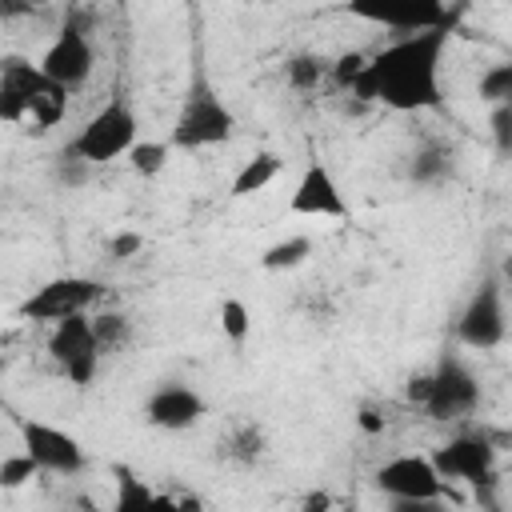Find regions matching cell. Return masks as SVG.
Wrapping results in <instances>:
<instances>
[{"label": "cell", "mask_w": 512, "mask_h": 512, "mask_svg": "<svg viewBox=\"0 0 512 512\" xmlns=\"http://www.w3.org/2000/svg\"><path fill=\"white\" fill-rule=\"evenodd\" d=\"M328 76H332V60L320 56V52H296V56L284 60V80L296 92H316Z\"/></svg>", "instance_id": "cell-19"}, {"label": "cell", "mask_w": 512, "mask_h": 512, "mask_svg": "<svg viewBox=\"0 0 512 512\" xmlns=\"http://www.w3.org/2000/svg\"><path fill=\"white\" fill-rule=\"evenodd\" d=\"M92 332H96V344H100L104 356L120 352V348L132 340V324H128V316H120V312H96V316H92Z\"/></svg>", "instance_id": "cell-22"}, {"label": "cell", "mask_w": 512, "mask_h": 512, "mask_svg": "<svg viewBox=\"0 0 512 512\" xmlns=\"http://www.w3.org/2000/svg\"><path fill=\"white\" fill-rule=\"evenodd\" d=\"M140 140V120H136V108L128 100V92H112L104 100V108H96L84 128L68 140L64 152H72L76 160L84 164H112L120 156H128V148Z\"/></svg>", "instance_id": "cell-4"}, {"label": "cell", "mask_w": 512, "mask_h": 512, "mask_svg": "<svg viewBox=\"0 0 512 512\" xmlns=\"http://www.w3.org/2000/svg\"><path fill=\"white\" fill-rule=\"evenodd\" d=\"M220 332H224V340H232V344H244V340H248L252 316H248V304H244L240 296H224V300H220Z\"/></svg>", "instance_id": "cell-24"}, {"label": "cell", "mask_w": 512, "mask_h": 512, "mask_svg": "<svg viewBox=\"0 0 512 512\" xmlns=\"http://www.w3.org/2000/svg\"><path fill=\"white\" fill-rule=\"evenodd\" d=\"M448 176H452V148H448V144L428 140V144H420V148L408 156V180H412L416 188H436V184H444Z\"/></svg>", "instance_id": "cell-18"}, {"label": "cell", "mask_w": 512, "mask_h": 512, "mask_svg": "<svg viewBox=\"0 0 512 512\" xmlns=\"http://www.w3.org/2000/svg\"><path fill=\"white\" fill-rule=\"evenodd\" d=\"M448 36H452V20L392 40L388 48L368 56V64L360 68V76L352 80L348 92L360 104H384L392 112L440 108L444 104L440 64H444Z\"/></svg>", "instance_id": "cell-1"}, {"label": "cell", "mask_w": 512, "mask_h": 512, "mask_svg": "<svg viewBox=\"0 0 512 512\" xmlns=\"http://www.w3.org/2000/svg\"><path fill=\"white\" fill-rule=\"evenodd\" d=\"M308 256H312V240H308V236H284V240H276L272 248H264L260 268H268V272H288V268H300Z\"/></svg>", "instance_id": "cell-21"}, {"label": "cell", "mask_w": 512, "mask_h": 512, "mask_svg": "<svg viewBox=\"0 0 512 512\" xmlns=\"http://www.w3.org/2000/svg\"><path fill=\"white\" fill-rule=\"evenodd\" d=\"M92 60H96V56H92L88 28H84L80 12H72V16L56 28L52 44L44 48L40 68H44L52 80H60L64 88H80V84L88 80V72H92Z\"/></svg>", "instance_id": "cell-12"}, {"label": "cell", "mask_w": 512, "mask_h": 512, "mask_svg": "<svg viewBox=\"0 0 512 512\" xmlns=\"http://www.w3.org/2000/svg\"><path fill=\"white\" fill-rule=\"evenodd\" d=\"M480 400H484V388H480L476 372H472L460 356L444 352V356L436 360V368L428 372V396H424L420 412H424L428 420L456 424V420L476 416Z\"/></svg>", "instance_id": "cell-5"}, {"label": "cell", "mask_w": 512, "mask_h": 512, "mask_svg": "<svg viewBox=\"0 0 512 512\" xmlns=\"http://www.w3.org/2000/svg\"><path fill=\"white\" fill-rule=\"evenodd\" d=\"M280 168H284V160H280V152H272V148H260V152H252L244 164H240V172L232 176V188H228V196L232 200H244V196H256V192H264L276 176H280Z\"/></svg>", "instance_id": "cell-17"}, {"label": "cell", "mask_w": 512, "mask_h": 512, "mask_svg": "<svg viewBox=\"0 0 512 512\" xmlns=\"http://www.w3.org/2000/svg\"><path fill=\"white\" fill-rule=\"evenodd\" d=\"M40 472V464L20 448V452H8L4 460H0V488L4 492H16V488H24L32 476Z\"/></svg>", "instance_id": "cell-25"}, {"label": "cell", "mask_w": 512, "mask_h": 512, "mask_svg": "<svg viewBox=\"0 0 512 512\" xmlns=\"http://www.w3.org/2000/svg\"><path fill=\"white\" fill-rule=\"evenodd\" d=\"M356 424H360V432L376 436V432H384V424H388V420H384L376 408H360V412H356Z\"/></svg>", "instance_id": "cell-30"}, {"label": "cell", "mask_w": 512, "mask_h": 512, "mask_svg": "<svg viewBox=\"0 0 512 512\" xmlns=\"http://www.w3.org/2000/svg\"><path fill=\"white\" fill-rule=\"evenodd\" d=\"M68 92L60 80H52L40 64L28 56H4L0 60V120L28 124V132H48L60 124L68 108Z\"/></svg>", "instance_id": "cell-2"}, {"label": "cell", "mask_w": 512, "mask_h": 512, "mask_svg": "<svg viewBox=\"0 0 512 512\" xmlns=\"http://www.w3.org/2000/svg\"><path fill=\"white\" fill-rule=\"evenodd\" d=\"M488 128H492L496 152H500V156H512V108H508V104H496V108H492Z\"/></svg>", "instance_id": "cell-27"}, {"label": "cell", "mask_w": 512, "mask_h": 512, "mask_svg": "<svg viewBox=\"0 0 512 512\" xmlns=\"http://www.w3.org/2000/svg\"><path fill=\"white\" fill-rule=\"evenodd\" d=\"M116 476H120V480H116V504H120V508H128V504H152V500H156V492H152V488H144L132 472H124V468H120Z\"/></svg>", "instance_id": "cell-26"}, {"label": "cell", "mask_w": 512, "mask_h": 512, "mask_svg": "<svg viewBox=\"0 0 512 512\" xmlns=\"http://www.w3.org/2000/svg\"><path fill=\"white\" fill-rule=\"evenodd\" d=\"M208 416V400L180 380H164L152 388V396L144 400V420L160 432H184L192 424H200Z\"/></svg>", "instance_id": "cell-14"}, {"label": "cell", "mask_w": 512, "mask_h": 512, "mask_svg": "<svg viewBox=\"0 0 512 512\" xmlns=\"http://www.w3.org/2000/svg\"><path fill=\"white\" fill-rule=\"evenodd\" d=\"M372 480L396 504H432V500L444 496V476L436 472L432 456H416V452H404V456L384 460Z\"/></svg>", "instance_id": "cell-11"}, {"label": "cell", "mask_w": 512, "mask_h": 512, "mask_svg": "<svg viewBox=\"0 0 512 512\" xmlns=\"http://www.w3.org/2000/svg\"><path fill=\"white\" fill-rule=\"evenodd\" d=\"M52 0H0V8H4V16L12 20L16 12H32V8H48Z\"/></svg>", "instance_id": "cell-31"}, {"label": "cell", "mask_w": 512, "mask_h": 512, "mask_svg": "<svg viewBox=\"0 0 512 512\" xmlns=\"http://www.w3.org/2000/svg\"><path fill=\"white\" fill-rule=\"evenodd\" d=\"M500 276H504V284H512V256L504 260V268H500Z\"/></svg>", "instance_id": "cell-32"}, {"label": "cell", "mask_w": 512, "mask_h": 512, "mask_svg": "<svg viewBox=\"0 0 512 512\" xmlns=\"http://www.w3.org/2000/svg\"><path fill=\"white\" fill-rule=\"evenodd\" d=\"M100 296H104V284L96 276H56V280L40 284L20 304V316H28L36 324H60L68 316L92 312V304H100Z\"/></svg>", "instance_id": "cell-8"}, {"label": "cell", "mask_w": 512, "mask_h": 512, "mask_svg": "<svg viewBox=\"0 0 512 512\" xmlns=\"http://www.w3.org/2000/svg\"><path fill=\"white\" fill-rule=\"evenodd\" d=\"M508 336V312H504V284L496 276H484L476 292L468 296L460 320H456V340L472 352H492Z\"/></svg>", "instance_id": "cell-7"}, {"label": "cell", "mask_w": 512, "mask_h": 512, "mask_svg": "<svg viewBox=\"0 0 512 512\" xmlns=\"http://www.w3.org/2000/svg\"><path fill=\"white\" fill-rule=\"evenodd\" d=\"M48 352L56 360V368L76 384H92L96 380V368H100V344H96V332H92V316L80 312V316H68L60 324H52V340H48Z\"/></svg>", "instance_id": "cell-10"}, {"label": "cell", "mask_w": 512, "mask_h": 512, "mask_svg": "<svg viewBox=\"0 0 512 512\" xmlns=\"http://www.w3.org/2000/svg\"><path fill=\"white\" fill-rule=\"evenodd\" d=\"M288 212H296V216H348L344 192H340L332 168L320 156H308V164H304V172L292 188Z\"/></svg>", "instance_id": "cell-15"}, {"label": "cell", "mask_w": 512, "mask_h": 512, "mask_svg": "<svg viewBox=\"0 0 512 512\" xmlns=\"http://www.w3.org/2000/svg\"><path fill=\"white\" fill-rule=\"evenodd\" d=\"M140 252V236L136 232H120V236H112V244H108V256L112 260H128V256H136Z\"/></svg>", "instance_id": "cell-29"}, {"label": "cell", "mask_w": 512, "mask_h": 512, "mask_svg": "<svg viewBox=\"0 0 512 512\" xmlns=\"http://www.w3.org/2000/svg\"><path fill=\"white\" fill-rule=\"evenodd\" d=\"M496 432H488V428H480V432H460V436H452L448 444H440L436 452H432V464H436V472L444 476V484L448 480H456V484H472V488H484V484H492V476H496Z\"/></svg>", "instance_id": "cell-6"}, {"label": "cell", "mask_w": 512, "mask_h": 512, "mask_svg": "<svg viewBox=\"0 0 512 512\" xmlns=\"http://www.w3.org/2000/svg\"><path fill=\"white\" fill-rule=\"evenodd\" d=\"M236 132V112L220 100V92L212 88L204 64L196 60L192 68V80L184 88V100H180V112H176V124H172V148H184V152H200V148H220L228 144Z\"/></svg>", "instance_id": "cell-3"}, {"label": "cell", "mask_w": 512, "mask_h": 512, "mask_svg": "<svg viewBox=\"0 0 512 512\" xmlns=\"http://www.w3.org/2000/svg\"><path fill=\"white\" fill-rule=\"evenodd\" d=\"M20 440H24V452L40 464V472L48 476H76L84 472L88 456L80 448V440L56 424H44V420H20Z\"/></svg>", "instance_id": "cell-13"}, {"label": "cell", "mask_w": 512, "mask_h": 512, "mask_svg": "<svg viewBox=\"0 0 512 512\" xmlns=\"http://www.w3.org/2000/svg\"><path fill=\"white\" fill-rule=\"evenodd\" d=\"M476 92H480V100H484L488 108H496V104H508V108H512V60H500V64L484 68Z\"/></svg>", "instance_id": "cell-23"}, {"label": "cell", "mask_w": 512, "mask_h": 512, "mask_svg": "<svg viewBox=\"0 0 512 512\" xmlns=\"http://www.w3.org/2000/svg\"><path fill=\"white\" fill-rule=\"evenodd\" d=\"M368 64V56L364 52H340L336 60H332V80L340 84V88H352V80L360 76V68Z\"/></svg>", "instance_id": "cell-28"}, {"label": "cell", "mask_w": 512, "mask_h": 512, "mask_svg": "<svg viewBox=\"0 0 512 512\" xmlns=\"http://www.w3.org/2000/svg\"><path fill=\"white\" fill-rule=\"evenodd\" d=\"M264 456V428L256 420H232L220 436V460L236 468H252Z\"/></svg>", "instance_id": "cell-16"}, {"label": "cell", "mask_w": 512, "mask_h": 512, "mask_svg": "<svg viewBox=\"0 0 512 512\" xmlns=\"http://www.w3.org/2000/svg\"><path fill=\"white\" fill-rule=\"evenodd\" d=\"M168 152H172V140H136L124 160H128V168L136 176L152 180V176H160L168 168Z\"/></svg>", "instance_id": "cell-20"}, {"label": "cell", "mask_w": 512, "mask_h": 512, "mask_svg": "<svg viewBox=\"0 0 512 512\" xmlns=\"http://www.w3.org/2000/svg\"><path fill=\"white\" fill-rule=\"evenodd\" d=\"M340 12L356 16L364 24H380L388 32H400V36L424 32V28H436V24L452 20L444 0H344Z\"/></svg>", "instance_id": "cell-9"}]
</instances>
